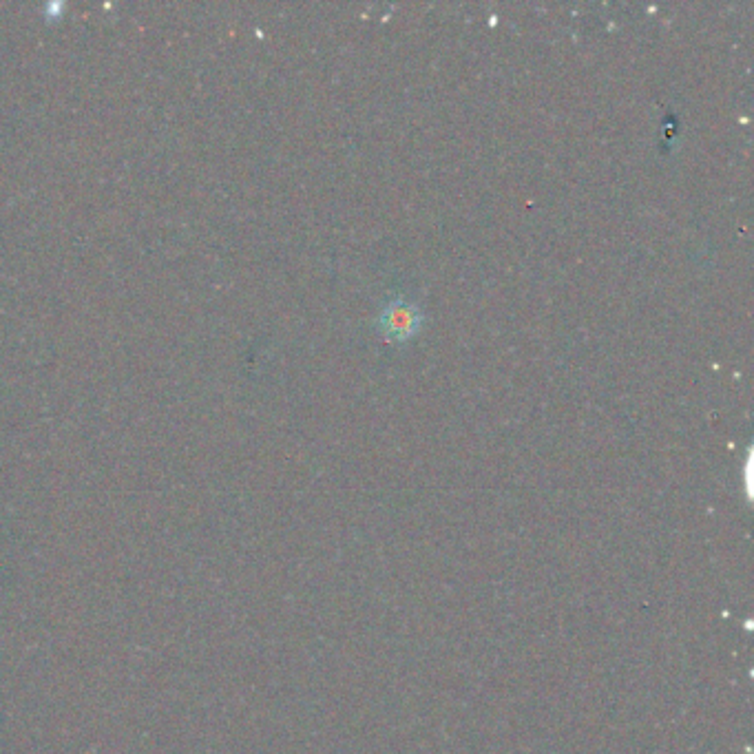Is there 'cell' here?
Wrapping results in <instances>:
<instances>
[{"label":"cell","mask_w":754,"mask_h":754,"mask_svg":"<svg viewBox=\"0 0 754 754\" xmlns=\"http://www.w3.org/2000/svg\"><path fill=\"white\" fill-rule=\"evenodd\" d=\"M381 323H383V328H385L387 334H390V337L407 339L416 332L418 323H421V314H418V310L414 306H410V303L394 301L383 310Z\"/></svg>","instance_id":"1"}]
</instances>
